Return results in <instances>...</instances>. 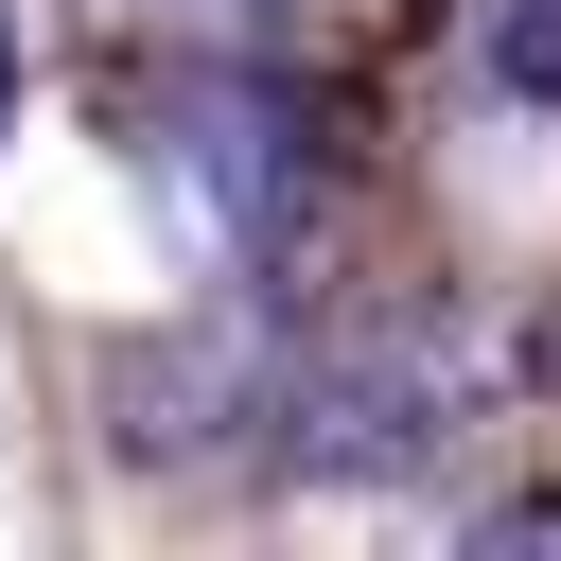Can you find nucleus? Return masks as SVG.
<instances>
[{
    "label": "nucleus",
    "instance_id": "f257e3e1",
    "mask_svg": "<svg viewBox=\"0 0 561 561\" xmlns=\"http://www.w3.org/2000/svg\"><path fill=\"white\" fill-rule=\"evenodd\" d=\"M473 386H491L473 333H351V351H316L298 386H263V421H280L298 473L386 491V473H438V456L473 438Z\"/></svg>",
    "mask_w": 561,
    "mask_h": 561
},
{
    "label": "nucleus",
    "instance_id": "f03ea898",
    "mask_svg": "<svg viewBox=\"0 0 561 561\" xmlns=\"http://www.w3.org/2000/svg\"><path fill=\"white\" fill-rule=\"evenodd\" d=\"M158 175H193V210L228 228V245H263L280 228V123H263V88H175V123H158Z\"/></svg>",
    "mask_w": 561,
    "mask_h": 561
},
{
    "label": "nucleus",
    "instance_id": "7ed1b4c3",
    "mask_svg": "<svg viewBox=\"0 0 561 561\" xmlns=\"http://www.w3.org/2000/svg\"><path fill=\"white\" fill-rule=\"evenodd\" d=\"M123 456H210L228 438V403H263L245 386V333H193V351H123Z\"/></svg>",
    "mask_w": 561,
    "mask_h": 561
},
{
    "label": "nucleus",
    "instance_id": "20e7f679",
    "mask_svg": "<svg viewBox=\"0 0 561 561\" xmlns=\"http://www.w3.org/2000/svg\"><path fill=\"white\" fill-rule=\"evenodd\" d=\"M491 70H508V88H543V105H561V0H508V18H491Z\"/></svg>",
    "mask_w": 561,
    "mask_h": 561
}]
</instances>
